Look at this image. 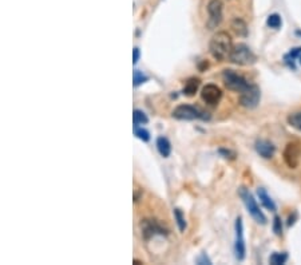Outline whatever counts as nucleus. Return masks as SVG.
I'll return each instance as SVG.
<instances>
[{"label":"nucleus","instance_id":"a211bd4d","mask_svg":"<svg viewBox=\"0 0 301 265\" xmlns=\"http://www.w3.org/2000/svg\"><path fill=\"white\" fill-rule=\"evenodd\" d=\"M133 122H134V126L145 125V123H148L149 122V118L142 110L135 108L134 111H133Z\"/></svg>","mask_w":301,"mask_h":265},{"label":"nucleus","instance_id":"cd10ccee","mask_svg":"<svg viewBox=\"0 0 301 265\" xmlns=\"http://www.w3.org/2000/svg\"><path fill=\"white\" fill-rule=\"evenodd\" d=\"M140 56H141L140 49H138V47H134V50H133V63H134V64L138 63V60H140Z\"/></svg>","mask_w":301,"mask_h":265},{"label":"nucleus","instance_id":"b1692460","mask_svg":"<svg viewBox=\"0 0 301 265\" xmlns=\"http://www.w3.org/2000/svg\"><path fill=\"white\" fill-rule=\"evenodd\" d=\"M134 135L138 140L144 141V142L150 141V133L146 129H144L142 126H134Z\"/></svg>","mask_w":301,"mask_h":265},{"label":"nucleus","instance_id":"423d86ee","mask_svg":"<svg viewBox=\"0 0 301 265\" xmlns=\"http://www.w3.org/2000/svg\"><path fill=\"white\" fill-rule=\"evenodd\" d=\"M261 99V91L258 89V86L251 85L248 86L247 89L240 93V105L245 108H254L258 106Z\"/></svg>","mask_w":301,"mask_h":265},{"label":"nucleus","instance_id":"7ed1b4c3","mask_svg":"<svg viewBox=\"0 0 301 265\" xmlns=\"http://www.w3.org/2000/svg\"><path fill=\"white\" fill-rule=\"evenodd\" d=\"M173 118L180 119V121H194V119H202L209 121L210 115L209 112L202 111L201 108L192 106V105H180L173 110Z\"/></svg>","mask_w":301,"mask_h":265},{"label":"nucleus","instance_id":"c756f323","mask_svg":"<svg viewBox=\"0 0 301 265\" xmlns=\"http://www.w3.org/2000/svg\"><path fill=\"white\" fill-rule=\"evenodd\" d=\"M299 60H300V64H301V55H300V56H299Z\"/></svg>","mask_w":301,"mask_h":265},{"label":"nucleus","instance_id":"5701e85b","mask_svg":"<svg viewBox=\"0 0 301 265\" xmlns=\"http://www.w3.org/2000/svg\"><path fill=\"white\" fill-rule=\"evenodd\" d=\"M148 81L149 77L146 74H144V72L140 71V70H134V71H133V85H134V87H138V86H141L142 83Z\"/></svg>","mask_w":301,"mask_h":265},{"label":"nucleus","instance_id":"20e7f679","mask_svg":"<svg viewBox=\"0 0 301 265\" xmlns=\"http://www.w3.org/2000/svg\"><path fill=\"white\" fill-rule=\"evenodd\" d=\"M238 196L241 197L244 205L247 207V211L249 212V214L253 217V220L256 221L257 224L265 225L266 224L265 214L261 212L260 207L257 205L256 200H254V197L252 196V193H251L247 188L241 186V188L238 189Z\"/></svg>","mask_w":301,"mask_h":265},{"label":"nucleus","instance_id":"1a4fd4ad","mask_svg":"<svg viewBox=\"0 0 301 265\" xmlns=\"http://www.w3.org/2000/svg\"><path fill=\"white\" fill-rule=\"evenodd\" d=\"M236 244H234V253L238 261H243L245 259V241H244V224L243 217H237L236 220Z\"/></svg>","mask_w":301,"mask_h":265},{"label":"nucleus","instance_id":"dca6fc26","mask_svg":"<svg viewBox=\"0 0 301 265\" xmlns=\"http://www.w3.org/2000/svg\"><path fill=\"white\" fill-rule=\"evenodd\" d=\"M232 28H233V31L236 32L238 36H244V38L248 36V26L243 19L240 18L233 19V22H232Z\"/></svg>","mask_w":301,"mask_h":265},{"label":"nucleus","instance_id":"9d476101","mask_svg":"<svg viewBox=\"0 0 301 265\" xmlns=\"http://www.w3.org/2000/svg\"><path fill=\"white\" fill-rule=\"evenodd\" d=\"M301 149L296 142H289L284 150V161L291 169H296L300 162Z\"/></svg>","mask_w":301,"mask_h":265},{"label":"nucleus","instance_id":"6ab92c4d","mask_svg":"<svg viewBox=\"0 0 301 265\" xmlns=\"http://www.w3.org/2000/svg\"><path fill=\"white\" fill-rule=\"evenodd\" d=\"M173 214H174V220L177 222V226H178L180 232H185V229H186V220H185L182 211L181 209H174Z\"/></svg>","mask_w":301,"mask_h":265},{"label":"nucleus","instance_id":"c85d7f7f","mask_svg":"<svg viewBox=\"0 0 301 265\" xmlns=\"http://www.w3.org/2000/svg\"><path fill=\"white\" fill-rule=\"evenodd\" d=\"M295 218H296V213H293V216L289 217V221H288V226H292L295 224Z\"/></svg>","mask_w":301,"mask_h":265},{"label":"nucleus","instance_id":"f8f14e48","mask_svg":"<svg viewBox=\"0 0 301 265\" xmlns=\"http://www.w3.org/2000/svg\"><path fill=\"white\" fill-rule=\"evenodd\" d=\"M254 149H256L257 153L265 159H270L276 153L274 145L268 140H257L256 144H254Z\"/></svg>","mask_w":301,"mask_h":265},{"label":"nucleus","instance_id":"39448f33","mask_svg":"<svg viewBox=\"0 0 301 265\" xmlns=\"http://www.w3.org/2000/svg\"><path fill=\"white\" fill-rule=\"evenodd\" d=\"M222 81H224L226 89L236 91V93H243L248 86L251 85L243 75H240L233 70H228V68L222 72Z\"/></svg>","mask_w":301,"mask_h":265},{"label":"nucleus","instance_id":"393cba45","mask_svg":"<svg viewBox=\"0 0 301 265\" xmlns=\"http://www.w3.org/2000/svg\"><path fill=\"white\" fill-rule=\"evenodd\" d=\"M273 232L277 236H283V222L279 216H274L273 218Z\"/></svg>","mask_w":301,"mask_h":265},{"label":"nucleus","instance_id":"0eeeda50","mask_svg":"<svg viewBox=\"0 0 301 265\" xmlns=\"http://www.w3.org/2000/svg\"><path fill=\"white\" fill-rule=\"evenodd\" d=\"M141 233L145 240H150L154 236H166L167 230L162 226L157 220H151V218H145L140 222Z\"/></svg>","mask_w":301,"mask_h":265},{"label":"nucleus","instance_id":"4be33fe9","mask_svg":"<svg viewBox=\"0 0 301 265\" xmlns=\"http://www.w3.org/2000/svg\"><path fill=\"white\" fill-rule=\"evenodd\" d=\"M288 260V255L285 252L283 253H279V252H274L273 255L269 257V263L272 265H281L285 264V261Z\"/></svg>","mask_w":301,"mask_h":265},{"label":"nucleus","instance_id":"ddd939ff","mask_svg":"<svg viewBox=\"0 0 301 265\" xmlns=\"http://www.w3.org/2000/svg\"><path fill=\"white\" fill-rule=\"evenodd\" d=\"M201 85V81L196 77L189 78L188 81L185 82L184 89H182V94L186 95V97H193L196 95V93L198 91V87Z\"/></svg>","mask_w":301,"mask_h":265},{"label":"nucleus","instance_id":"aec40b11","mask_svg":"<svg viewBox=\"0 0 301 265\" xmlns=\"http://www.w3.org/2000/svg\"><path fill=\"white\" fill-rule=\"evenodd\" d=\"M266 24H268V27L273 28V30H279L283 26V19L279 14H272L266 19Z\"/></svg>","mask_w":301,"mask_h":265},{"label":"nucleus","instance_id":"412c9836","mask_svg":"<svg viewBox=\"0 0 301 265\" xmlns=\"http://www.w3.org/2000/svg\"><path fill=\"white\" fill-rule=\"evenodd\" d=\"M288 123L295 127L296 130L301 131V111L292 112L288 115Z\"/></svg>","mask_w":301,"mask_h":265},{"label":"nucleus","instance_id":"2eb2a0df","mask_svg":"<svg viewBox=\"0 0 301 265\" xmlns=\"http://www.w3.org/2000/svg\"><path fill=\"white\" fill-rule=\"evenodd\" d=\"M157 149L158 153L161 154L163 158H167L171 153V145L170 141L166 137H158L157 138Z\"/></svg>","mask_w":301,"mask_h":265},{"label":"nucleus","instance_id":"a878e982","mask_svg":"<svg viewBox=\"0 0 301 265\" xmlns=\"http://www.w3.org/2000/svg\"><path fill=\"white\" fill-rule=\"evenodd\" d=\"M218 153H220L224 158H228V159H234V158L237 157L236 153L232 152V150H229V149H224V148L218 149Z\"/></svg>","mask_w":301,"mask_h":265},{"label":"nucleus","instance_id":"f03ea898","mask_svg":"<svg viewBox=\"0 0 301 265\" xmlns=\"http://www.w3.org/2000/svg\"><path fill=\"white\" fill-rule=\"evenodd\" d=\"M229 60L238 66H252L257 62V56L249 46L245 43H238V45L233 46Z\"/></svg>","mask_w":301,"mask_h":265},{"label":"nucleus","instance_id":"6e6552de","mask_svg":"<svg viewBox=\"0 0 301 265\" xmlns=\"http://www.w3.org/2000/svg\"><path fill=\"white\" fill-rule=\"evenodd\" d=\"M222 9H224V4L221 0H210L207 3V18L206 26L209 30H214L221 24L222 22Z\"/></svg>","mask_w":301,"mask_h":265},{"label":"nucleus","instance_id":"9b49d317","mask_svg":"<svg viewBox=\"0 0 301 265\" xmlns=\"http://www.w3.org/2000/svg\"><path fill=\"white\" fill-rule=\"evenodd\" d=\"M201 98L206 105L216 106L222 98V91L218 86L216 85H206L203 86L201 90Z\"/></svg>","mask_w":301,"mask_h":265},{"label":"nucleus","instance_id":"f257e3e1","mask_svg":"<svg viewBox=\"0 0 301 265\" xmlns=\"http://www.w3.org/2000/svg\"><path fill=\"white\" fill-rule=\"evenodd\" d=\"M211 56L217 60H225L230 56V53L233 50V42L232 36L226 31H218L211 36L210 43H209Z\"/></svg>","mask_w":301,"mask_h":265},{"label":"nucleus","instance_id":"bb28decb","mask_svg":"<svg viewBox=\"0 0 301 265\" xmlns=\"http://www.w3.org/2000/svg\"><path fill=\"white\" fill-rule=\"evenodd\" d=\"M197 264H200V265H203V264L210 265L211 264V260H210V259H209V257L206 256V253H202V255H201V256H200L197 259Z\"/></svg>","mask_w":301,"mask_h":265},{"label":"nucleus","instance_id":"f3484780","mask_svg":"<svg viewBox=\"0 0 301 265\" xmlns=\"http://www.w3.org/2000/svg\"><path fill=\"white\" fill-rule=\"evenodd\" d=\"M301 55V47H296V49H292L289 51V54H287L284 56V62L287 63L289 67L292 70H296V64H295V59L299 58Z\"/></svg>","mask_w":301,"mask_h":265},{"label":"nucleus","instance_id":"4468645a","mask_svg":"<svg viewBox=\"0 0 301 265\" xmlns=\"http://www.w3.org/2000/svg\"><path fill=\"white\" fill-rule=\"evenodd\" d=\"M257 196L260 198V203L270 212H276V204L273 203V200L270 198V196L266 193V190L264 188L257 189Z\"/></svg>","mask_w":301,"mask_h":265}]
</instances>
